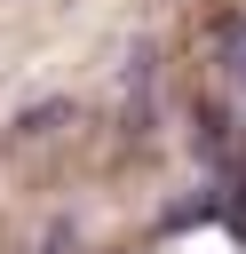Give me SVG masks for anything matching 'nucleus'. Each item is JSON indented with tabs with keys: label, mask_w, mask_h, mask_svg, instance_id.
I'll return each mask as SVG.
<instances>
[{
	"label": "nucleus",
	"mask_w": 246,
	"mask_h": 254,
	"mask_svg": "<svg viewBox=\"0 0 246 254\" xmlns=\"http://www.w3.org/2000/svg\"><path fill=\"white\" fill-rule=\"evenodd\" d=\"M56 119H71V103H40V111H24V119H8V143H32V135H48Z\"/></svg>",
	"instance_id": "1"
},
{
	"label": "nucleus",
	"mask_w": 246,
	"mask_h": 254,
	"mask_svg": "<svg viewBox=\"0 0 246 254\" xmlns=\"http://www.w3.org/2000/svg\"><path fill=\"white\" fill-rule=\"evenodd\" d=\"M222 64L246 79V16H230V24H222Z\"/></svg>",
	"instance_id": "2"
}]
</instances>
